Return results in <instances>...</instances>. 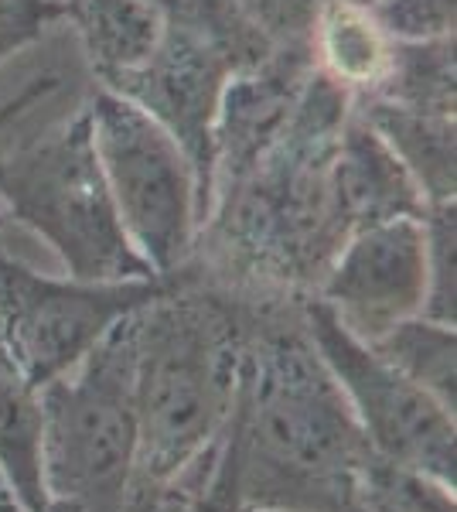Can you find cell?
<instances>
[{"label":"cell","instance_id":"obj_19","mask_svg":"<svg viewBox=\"0 0 457 512\" xmlns=\"http://www.w3.org/2000/svg\"><path fill=\"white\" fill-rule=\"evenodd\" d=\"M137 512H243L239 506V434L236 417L195 465H188L168 489L147 499Z\"/></svg>","mask_w":457,"mask_h":512},{"label":"cell","instance_id":"obj_11","mask_svg":"<svg viewBox=\"0 0 457 512\" xmlns=\"http://www.w3.org/2000/svg\"><path fill=\"white\" fill-rule=\"evenodd\" d=\"M314 69L318 65L311 45H273L260 62L229 79L215 120L212 192L249 168L277 140L294 117Z\"/></svg>","mask_w":457,"mask_h":512},{"label":"cell","instance_id":"obj_5","mask_svg":"<svg viewBox=\"0 0 457 512\" xmlns=\"http://www.w3.org/2000/svg\"><path fill=\"white\" fill-rule=\"evenodd\" d=\"M0 205L58 253L76 280H157L120 226L86 106L48 137L0 158Z\"/></svg>","mask_w":457,"mask_h":512},{"label":"cell","instance_id":"obj_13","mask_svg":"<svg viewBox=\"0 0 457 512\" xmlns=\"http://www.w3.org/2000/svg\"><path fill=\"white\" fill-rule=\"evenodd\" d=\"M355 110L393 147L420 188L423 205L457 202V127L444 113L403 110L379 99H355Z\"/></svg>","mask_w":457,"mask_h":512},{"label":"cell","instance_id":"obj_3","mask_svg":"<svg viewBox=\"0 0 457 512\" xmlns=\"http://www.w3.org/2000/svg\"><path fill=\"white\" fill-rule=\"evenodd\" d=\"M137 461L130 512L195 465L229 427L243 386L246 304L178 270L134 311Z\"/></svg>","mask_w":457,"mask_h":512},{"label":"cell","instance_id":"obj_24","mask_svg":"<svg viewBox=\"0 0 457 512\" xmlns=\"http://www.w3.org/2000/svg\"><path fill=\"white\" fill-rule=\"evenodd\" d=\"M62 18V0H0V62L35 45Z\"/></svg>","mask_w":457,"mask_h":512},{"label":"cell","instance_id":"obj_7","mask_svg":"<svg viewBox=\"0 0 457 512\" xmlns=\"http://www.w3.org/2000/svg\"><path fill=\"white\" fill-rule=\"evenodd\" d=\"M304 325L314 349L342 386L365 441L379 458L457 489L454 414L396 373L382 355L355 338L318 297L304 301Z\"/></svg>","mask_w":457,"mask_h":512},{"label":"cell","instance_id":"obj_29","mask_svg":"<svg viewBox=\"0 0 457 512\" xmlns=\"http://www.w3.org/2000/svg\"><path fill=\"white\" fill-rule=\"evenodd\" d=\"M352 4H365V7H369V4H372V0H352Z\"/></svg>","mask_w":457,"mask_h":512},{"label":"cell","instance_id":"obj_6","mask_svg":"<svg viewBox=\"0 0 457 512\" xmlns=\"http://www.w3.org/2000/svg\"><path fill=\"white\" fill-rule=\"evenodd\" d=\"M93 151L130 246L157 277L191 260L202 229V192L188 154L130 99L99 86L86 99Z\"/></svg>","mask_w":457,"mask_h":512},{"label":"cell","instance_id":"obj_28","mask_svg":"<svg viewBox=\"0 0 457 512\" xmlns=\"http://www.w3.org/2000/svg\"><path fill=\"white\" fill-rule=\"evenodd\" d=\"M4 226H7V216H4V209H0V239H4Z\"/></svg>","mask_w":457,"mask_h":512},{"label":"cell","instance_id":"obj_2","mask_svg":"<svg viewBox=\"0 0 457 512\" xmlns=\"http://www.w3.org/2000/svg\"><path fill=\"white\" fill-rule=\"evenodd\" d=\"M348 110L345 89L314 69L277 140L236 178L215 185L181 270L239 297H314L348 239L331 192Z\"/></svg>","mask_w":457,"mask_h":512},{"label":"cell","instance_id":"obj_17","mask_svg":"<svg viewBox=\"0 0 457 512\" xmlns=\"http://www.w3.org/2000/svg\"><path fill=\"white\" fill-rule=\"evenodd\" d=\"M365 99H379V103H393L417 113H444V117H454L457 110L454 35L434 41H396L386 76H382L376 93Z\"/></svg>","mask_w":457,"mask_h":512},{"label":"cell","instance_id":"obj_22","mask_svg":"<svg viewBox=\"0 0 457 512\" xmlns=\"http://www.w3.org/2000/svg\"><path fill=\"white\" fill-rule=\"evenodd\" d=\"M369 11L393 41H434L454 35L457 0H372Z\"/></svg>","mask_w":457,"mask_h":512},{"label":"cell","instance_id":"obj_21","mask_svg":"<svg viewBox=\"0 0 457 512\" xmlns=\"http://www.w3.org/2000/svg\"><path fill=\"white\" fill-rule=\"evenodd\" d=\"M427 233V297L420 315L440 325L457 321V202L423 209Z\"/></svg>","mask_w":457,"mask_h":512},{"label":"cell","instance_id":"obj_23","mask_svg":"<svg viewBox=\"0 0 457 512\" xmlns=\"http://www.w3.org/2000/svg\"><path fill=\"white\" fill-rule=\"evenodd\" d=\"M270 45H311L328 0H232Z\"/></svg>","mask_w":457,"mask_h":512},{"label":"cell","instance_id":"obj_12","mask_svg":"<svg viewBox=\"0 0 457 512\" xmlns=\"http://www.w3.org/2000/svg\"><path fill=\"white\" fill-rule=\"evenodd\" d=\"M331 192L348 236L400 216H423V195L410 171L359 110H348L331 161Z\"/></svg>","mask_w":457,"mask_h":512},{"label":"cell","instance_id":"obj_15","mask_svg":"<svg viewBox=\"0 0 457 512\" xmlns=\"http://www.w3.org/2000/svg\"><path fill=\"white\" fill-rule=\"evenodd\" d=\"M62 11L76 28L99 86L137 69L164 31L151 0H62Z\"/></svg>","mask_w":457,"mask_h":512},{"label":"cell","instance_id":"obj_10","mask_svg":"<svg viewBox=\"0 0 457 512\" xmlns=\"http://www.w3.org/2000/svg\"><path fill=\"white\" fill-rule=\"evenodd\" d=\"M314 297L362 342H376L393 325L420 315L427 297L423 216L386 219L352 233Z\"/></svg>","mask_w":457,"mask_h":512},{"label":"cell","instance_id":"obj_14","mask_svg":"<svg viewBox=\"0 0 457 512\" xmlns=\"http://www.w3.org/2000/svg\"><path fill=\"white\" fill-rule=\"evenodd\" d=\"M396 41L379 28L372 11L352 0H328L311 31V52L321 76H328L348 99H365L379 89L393 59Z\"/></svg>","mask_w":457,"mask_h":512},{"label":"cell","instance_id":"obj_26","mask_svg":"<svg viewBox=\"0 0 457 512\" xmlns=\"http://www.w3.org/2000/svg\"><path fill=\"white\" fill-rule=\"evenodd\" d=\"M0 512H21L18 499L11 495V489H7L4 482H0Z\"/></svg>","mask_w":457,"mask_h":512},{"label":"cell","instance_id":"obj_18","mask_svg":"<svg viewBox=\"0 0 457 512\" xmlns=\"http://www.w3.org/2000/svg\"><path fill=\"white\" fill-rule=\"evenodd\" d=\"M372 345L396 373L427 390L440 407L457 410V335L454 325H440L423 315H413L379 335Z\"/></svg>","mask_w":457,"mask_h":512},{"label":"cell","instance_id":"obj_25","mask_svg":"<svg viewBox=\"0 0 457 512\" xmlns=\"http://www.w3.org/2000/svg\"><path fill=\"white\" fill-rule=\"evenodd\" d=\"M58 86H62V76H58V72H41V76H31V79L18 89V93L0 103V130L11 127L14 120H21L24 113L31 110V106L45 103V99L52 96Z\"/></svg>","mask_w":457,"mask_h":512},{"label":"cell","instance_id":"obj_1","mask_svg":"<svg viewBox=\"0 0 457 512\" xmlns=\"http://www.w3.org/2000/svg\"><path fill=\"white\" fill-rule=\"evenodd\" d=\"M304 301L243 297L246 359L232 410L243 512H362L376 451L307 335Z\"/></svg>","mask_w":457,"mask_h":512},{"label":"cell","instance_id":"obj_4","mask_svg":"<svg viewBox=\"0 0 457 512\" xmlns=\"http://www.w3.org/2000/svg\"><path fill=\"white\" fill-rule=\"evenodd\" d=\"M134 315L41 386V475L52 502L82 512H130L137 461Z\"/></svg>","mask_w":457,"mask_h":512},{"label":"cell","instance_id":"obj_9","mask_svg":"<svg viewBox=\"0 0 457 512\" xmlns=\"http://www.w3.org/2000/svg\"><path fill=\"white\" fill-rule=\"evenodd\" d=\"M243 69L229 48L202 31L164 24L154 52L137 69L113 79L110 93L130 99L154 123H161L188 154L202 192V222L212 202L215 120L229 79Z\"/></svg>","mask_w":457,"mask_h":512},{"label":"cell","instance_id":"obj_8","mask_svg":"<svg viewBox=\"0 0 457 512\" xmlns=\"http://www.w3.org/2000/svg\"><path fill=\"white\" fill-rule=\"evenodd\" d=\"M161 287L164 277H48L14 260L0 243V345L41 390L82 362V355L96 349L116 321L144 308Z\"/></svg>","mask_w":457,"mask_h":512},{"label":"cell","instance_id":"obj_20","mask_svg":"<svg viewBox=\"0 0 457 512\" xmlns=\"http://www.w3.org/2000/svg\"><path fill=\"white\" fill-rule=\"evenodd\" d=\"M362 512H457L454 489L372 454L362 475Z\"/></svg>","mask_w":457,"mask_h":512},{"label":"cell","instance_id":"obj_27","mask_svg":"<svg viewBox=\"0 0 457 512\" xmlns=\"http://www.w3.org/2000/svg\"><path fill=\"white\" fill-rule=\"evenodd\" d=\"M45 512H82L79 506H72V502H48Z\"/></svg>","mask_w":457,"mask_h":512},{"label":"cell","instance_id":"obj_16","mask_svg":"<svg viewBox=\"0 0 457 512\" xmlns=\"http://www.w3.org/2000/svg\"><path fill=\"white\" fill-rule=\"evenodd\" d=\"M0 482L21 512H45L48 492L41 475V390L0 345Z\"/></svg>","mask_w":457,"mask_h":512}]
</instances>
